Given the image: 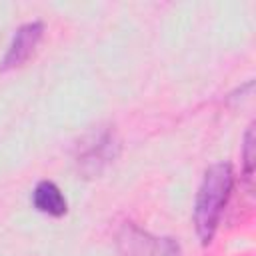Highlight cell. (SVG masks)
Returning <instances> with one entry per match:
<instances>
[{"label":"cell","mask_w":256,"mask_h":256,"mask_svg":"<svg viewBox=\"0 0 256 256\" xmlns=\"http://www.w3.org/2000/svg\"><path fill=\"white\" fill-rule=\"evenodd\" d=\"M118 156V140L106 128H94L78 142L76 164L84 176H98Z\"/></svg>","instance_id":"obj_2"},{"label":"cell","mask_w":256,"mask_h":256,"mask_svg":"<svg viewBox=\"0 0 256 256\" xmlns=\"http://www.w3.org/2000/svg\"><path fill=\"white\" fill-rule=\"evenodd\" d=\"M252 148H254V130L250 126L246 132V142H244V164H246V176L248 178H252V164H254Z\"/></svg>","instance_id":"obj_6"},{"label":"cell","mask_w":256,"mask_h":256,"mask_svg":"<svg viewBox=\"0 0 256 256\" xmlns=\"http://www.w3.org/2000/svg\"><path fill=\"white\" fill-rule=\"evenodd\" d=\"M232 182H234L232 168L226 162L210 166L204 174L194 206V224L202 244H208L216 232L220 214L232 190Z\"/></svg>","instance_id":"obj_1"},{"label":"cell","mask_w":256,"mask_h":256,"mask_svg":"<svg viewBox=\"0 0 256 256\" xmlns=\"http://www.w3.org/2000/svg\"><path fill=\"white\" fill-rule=\"evenodd\" d=\"M122 256H182L180 244L170 236H154L136 224H124L116 234Z\"/></svg>","instance_id":"obj_3"},{"label":"cell","mask_w":256,"mask_h":256,"mask_svg":"<svg viewBox=\"0 0 256 256\" xmlns=\"http://www.w3.org/2000/svg\"><path fill=\"white\" fill-rule=\"evenodd\" d=\"M44 34V24L42 22H28V24H22L10 46H8V52L0 64V70H12V68H18L22 66L34 52V48L38 46L40 38Z\"/></svg>","instance_id":"obj_4"},{"label":"cell","mask_w":256,"mask_h":256,"mask_svg":"<svg viewBox=\"0 0 256 256\" xmlns=\"http://www.w3.org/2000/svg\"><path fill=\"white\" fill-rule=\"evenodd\" d=\"M32 200H34L36 210H40V212H44L48 216H64L66 210H68V204H66L64 194L50 180L38 182V186L34 188Z\"/></svg>","instance_id":"obj_5"}]
</instances>
